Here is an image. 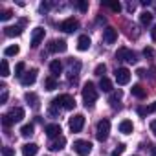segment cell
Masks as SVG:
<instances>
[{
    "label": "cell",
    "instance_id": "1",
    "mask_svg": "<svg viewBox=\"0 0 156 156\" xmlns=\"http://www.w3.org/2000/svg\"><path fill=\"white\" fill-rule=\"evenodd\" d=\"M96 99H98V88H96L94 83L88 81V83L83 87V101H85L87 107H94Z\"/></svg>",
    "mask_w": 156,
    "mask_h": 156
},
{
    "label": "cell",
    "instance_id": "2",
    "mask_svg": "<svg viewBox=\"0 0 156 156\" xmlns=\"http://www.w3.org/2000/svg\"><path fill=\"white\" fill-rule=\"evenodd\" d=\"M51 103H55L59 108H64V110H73V108H75V99H73L70 94H61V96H57Z\"/></svg>",
    "mask_w": 156,
    "mask_h": 156
},
{
    "label": "cell",
    "instance_id": "3",
    "mask_svg": "<svg viewBox=\"0 0 156 156\" xmlns=\"http://www.w3.org/2000/svg\"><path fill=\"white\" fill-rule=\"evenodd\" d=\"M108 132H110V121L108 119H101L96 127V138L99 141H105L108 138Z\"/></svg>",
    "mask_w": 156,
    "mask_h": 156
},
{
    "label": "cell",
    "instance_id": "4",
    "mask_svg": "<svg viewBox=\"0 0 156 156\" xmlns=\"http://www.w3.org/2000/svg\"><path fill=\"white\" fill-rule=\"evenodd\" d=\"M73 151L79 156H88L92 152V143L87 140H77V141H73Z\"/></svg>",
    "mask_w": 156,
    "mask_h": 156
},
{
    "label": "cell",
    "instance_id": "5",
    "mask_svg": "<svg viewBox=\"0 0 156 156\" xmlns=\"http://www.w3.org/2000/svg\"><path fill=\"white\" fill-rule=\"evenodd\" d=\"M116 59L118 61H125V62H129V64H134L138 59H136V53L132 51V50H129V48H119L118 51H116Z\"/></svg>",
    "mask_w": 156,
    "mask_h": 156
},
{
    "label": "cell",
    "instance_id": "6",
    "mask_svg": "<svg viewBox=\"0 0 156 156\" xmlns=\"http://www.w3.org/2000/svg\"><path fill=\"white\" fill-rule=\"evenodd\" d=\"M68 125H70V130H72V132H81L83 127H85V116H83V114H75V116H72Z\"/></svg>",
    "mask_w": 156,
    "mask_h": 156
},
{
    "label": "cell",
    "instance_id": "7",
    "mask_svg": "<svg viewBox=\"0 0 156 156\" xmlns=\"http://www.w3.org/2000/svg\"><path fill=\"white\" fill-rule=\"evenodd\" d=\"M114 77H116L118 85H129V81H130V72L127 68H116Z\"/></svg>",
    "mask_w": 156,
    "mask_h": 156
},
{
    "label": "cell",
    "instance_id": "8",
    "mask_svg": "<svg viewBox=\"0 0 156 156\" xmlns=\"http://www.w3.org/2000/svg\"><path fill=\"white\" fill-rule=\"evenodd\" d=\"M77 28H79V22H77L75 19H66L59 24V30L64 31V33H73Z\"/></svg>",
    "mask_w": 156,
    "mask_h": 156
},
{
    "label": "cell",
    "instance_id": "9",
    "mask_svg": "<svg viewBox=\"0 0 156 156\" xmlns=\"http://www.w3.org/2000/svg\"><path fill=\"white\" fill-rule=\"evenodd\" d=\"M35 81H37V70H35V68H31L30 72H26V73H24V77L20 79V83H22L24 87H31Z\"/></svg>",
    "mask_w": 156,
    "mask_h": 156
},
{
    "label": "cell",
    "instance_id": "10",
    "mask_svg": "<svg viewBox=\"0 0 156 156\" xmlns=\"http://www.w3.org/2000/svg\"><path fill=\"white\" fill-rule=\"evenodd\" d=\"M103 41L107 42V44H114L116 41H118V30H114V28H107L105 31H103Z\"/></svg>",
    "mask_w": 156,
    "mask_h": 156
},
{
    "label": "cell",
    "instance_id": "11",
    "mask_svg": "<svg viewBox=\"0 0 156 156\" xmlns=\"http://www.w3.org/2000/svg\"><path fill=\"white\" fill-rule=\"evenodd\" d=\"M66 42L64 41H50L48 42V51H51V53H55V51H66Z\"/></svg>",
    "mask_w": 156,
    "mask_h": 156
},
{
    "label": "cell",
    "instance_id": "12",
    "mask_svg": "<svg viewBox=\"0 0 156 156\" xmlns=\"http://www.w3.org/2000/svg\"><path fill=\"white\" fill-rule=\"evenodd\" d=\"M42 39H44V30H42V28H35L33 33H31V46L37 48V46L42 42Z\"/></svg>",
    "mask_w": 156,
    "mask_h": 156
},
{
    "label": "cell",
    "instance_id": "13",
    "mask_svg": "<svg viewBox=\"0 0 156 156\" xmlns=\"http://www.w3.org/2000/svg\"><path fill=\"white\" fill-rule=\"evenodd\" d=\"M121 98H123V92H121V90H114V92H110V96H108V103H110V107H112V108H119V101H121Z\"/></svg>",
    "mask_w": 156,
    "mask_h": 156
},
{
    "label": "cell",
    "instance_id": "14",
    "mask_svg": "<svg viewBox=\"0 0 156 156\" xmlns=\"http://www.w3.org/2000/svg\"><path fill=\"white\" fill-rule=\"evenodd\" d=\"M90 44H92V41H90L88 35H81L79 39H77V50L79 51H87L90 48Z\"/></svg>",
    "mask_w": 156,
    "mask_h": 156
},
{
    "label": "cell",
    "instance_id": "15",
    "mask_svg": "<svg viewBox=\"0 0 156 156\" xmlns=\"http://www.w3.org/2000/svg\"><path fill=\"white\" fill-rule=\"evenodd\" d=\"M46 136H50V138H59L61 136V125H57V123H51V125H46Z\"/></svg>",
    "mask_w": 156,
    "mask_h": 156
},
{
    "label": "cell",
    "instance_id": "16",
    "mask_svg": "<svg viewBox=\"0 0 156 156\" xmlns=\"http://www.w3.org/2000/svg\"><path fill=\"white\" fill-rule=\"evenodd\" d=\"M9 118H11V121H13V123L22 121V119H24V108H20V107L11 108V110H9Z\"/></svg>",
    "mask_w": 156,
    "mask_h": 156
},
{
    "label": "cell",
    "instance_id": "17",
    "mask_svg": "<svg viewBox=\"0 0 156 156\" xmlns=\"http://www.w3.org/2000/svg\"><path fill=\"white\" fill-rule=\"evenodd\" d=\"M39 152V145L37 143H24L22 145V154L24 156H35Z\"/></svg>",
    "mask_w": 156,
    "mask_h": 156
},
{
    "label": "cell",
    "instance_id": "18",
    "mask_svg": "<svg viewBox=\"0 0 156 156\" xmlns=\"http://www.w3.org/2000/svg\"><path fill=\"white\" fill-rule=\"evenodd\" d=\"M64 145H66V138L59 136L57 140H53V141L50 143V151H53V152H57V151H62V149H64Z\"/></svg>",
    "mask_w": 156,
    "mask_h": 156
},
{
    "label": "cell",
    "instance_id": "19",
    "mask_svg": "<svg viewBox=\"0 0 156 156\" xmlns=\"http://www.w3.org/2000/svg\"><path fill=\"white\" fill-rule=\"evenodd\" d=\"M4 33L8 37H19L22 33V24H19V26H6L4 28Z\"/></svg>",
    "mask_w": 156,
    "mask_h": 156
},
{
    "label": "cell",
    "instance_id": "20",
    "mask_svg": "<svg viewBox=\"0 0 156 156\" xmlns=\"http://www.w3.org/2000/svg\"><path fill=\"white\" fill-rule=\"evenodd\" d=\"M134 130V125H132V121H129V119H123L121 123H119V132L121 134H130Z\"/></svg>",
    "mask_w": 156,
    "mask_h": 156
},
{
    "label": "cell",
    "instance_id": "21",
    "mask_svg": "<svg viewBox=\"0 0 156 156\" xmlns=\"http://www.w3.org/2000/svg\"><path fill=\"white\" fill-rule=\"evenodd\" d=\"M50 72H51V77H57V75L62 72L61 61H51V62H50Z\"/></svg>",
    "mask_w": 156,
    "mask_h": 156
},
{
    "label": "cell",
    "instance_id": "22",
    "mask_svg": "<svg viewBox=\"0 0 156 156\" xmlns=\"http://www.w3.org/2000/svg\"><path fill=\"white\" fill-rule=\"evenodd\" d=\"M130 92H132V96H134V98H138V99H143V98H145V90H143V87H141V85H132Z\"/></svg>",
    "mask_w": 156,
    "mask_h": 156
},
{
    "label": "cell",
    "instance_id": "23",
    "mask_svg": "<svg viewBox=\"0 0 156 156\" xmlns=\"http://www.w3.org/2000/svg\"><path fill=\"white\" fill-rule=\"evenodd\" d=\"M99 88L103 92H112V81L108 79V77H101V81H99Z\"/></svg>",
    "mask_w": 156,
    "mask_h": 156
},
{
    "label": "cell",
    "instance_id": "24",
    "mask_svg": "<svg viewBox=\"0 0 156 156\" xmlns=\"http://www.w3.org/2000/svg\"><path fill=\"white\" fill-rule=\"evenodd\" d=\"M152 22V13L151 11H143L141 15H140V24L141 26H149Z\"/></svg>",
    "mask_w": 156,
    "mask_h": 156
},
{
    "label": "cell",
    "instance_id": "25",
    "mask_svg": "<svg viewBox=\"0 0 156 156\" xmlns=\"http://www.w3.org/2000/svg\"><path fill=\"white\" fill-rule=\"evenodd\" d=\"M26 101H28V103H30V105H31L35 110L39 108V98H37L33 92H28V94H26Z\"/></svg>",
    "mask_w": 156,
    "mask_h": 156
},
{
    "label": "cell",
    "instance_id": "26",
    "mask_svg": "<svg viewBox=\"0 0 156 156\" xmlns=\"http://www.w3.org/2000/svg\"><path fill=\"white\" fill-rule=\"evenodd\" d=\"M19 50H20V48H19L17 44H11V46H8V48L4 50V55H6V57H15V55L19 53Z\"/></svg>",
    "mask_w": 156,
    "mask_h": 156
},
{
    "label": "cell",
    "instance_id": "27",
    "mask_svg": "<svg viewBox=\"0 0 156 156\" xmlns=\"http://www.w3.org/2000/svg\"><path fill=\"white\" fill-rule=\"evenodd\" d=\"M33 123H26V125H22V129H20V134L24 136V138H28V136H31L33 134Z\"/></svg>",
    "mask_w": 156,
    "mask_h": 156
},
{
    "label": "cell",
    "instance_id": "28",
    "mask_svg": "<svg viewBox=\"0 0 156 156\" xmlns=\"http://www.w3.org/2000/svg\"><path fill=\"white\" fill-rule=\"evenodd\" d=\"M0 75H2V77L9 75V64H8L6 59H2V62H0Z\"/></svg>",
    "mask_w": 156,
    "mask_h": 156
},
{
    "label": "cell",
    "instance_id": "29",
    "mask_svg": "<svg viewBox=\"0 0 156 156\" xmlns=\"http://www.w3.org/2000/svg\"><path fill=\"white\" fill-rule=\"evenodd\" d=\"M44 87H46V90H55V88H57V81H55V77H46Z\"/></svg>",
    "mask_w": 156,
    "mask_h": 156
},
{
    "label": "cell",
    "instance_id": "30",
    "mask_svg": "<svg viewBox=\"0 0 156 156\" xmlns=\"http://www.w3.org/2000/svg\"><path fill=\"white\" fill-rule=\"evenodd\" d=\"M103 6H107V8L112 9L114 13H119V11H121V4H119V2H103Z\"/></svg>",
    "mask_w": 156,
    "mask_h": 156
},
{
    "label": "cell",
    "instance_id": "31",
    "mask_svg": "<svg viewBox=\"0 0 156 156\" xmlns=\"http://www.w3.org/2000/svg\"><path fill=\"white\" fill-rule=\"evenodd\" d=\"M24 70H26V64H24V62H19V64L15 66V75L22 79V77H24Z\"/></svg>",
    "mask_w": 156,
    "mask_h": 156
},
{
    "label": "cell",
    "instance_id": "32",
    "mask_svg": "<svg viewBox=\"0 0 156 156\" xmlns=\"http://www.w3.org/2000/svg\"><path fill=\"white\" fill-rule=\"evenodd\" d=\"M13 17V11L11 9H4L2 13H0V20H2V22H6V20H9Z\"/></svg>",
    "mask_w": 156,
    "mask_h": 156
},
{
    "label": "cell",
    "instance_id": "33",
    "mask_svg": "<svg viewBox=\"0 0 156 156\" xmlns=\"http://www.w3.org/2000/svg\"><path fill=\"white\" fill-rule=\"evenodd\" d=\"M75 6H77V9H79L81 13H85V11H88V2H87V0H79V2H77Z\"/></svg>",
    "mask_w": 156,
    "mask_h": 156
},
{
    "label": "cell",
    "instance_id": "34",
    "mask_svg": "<svg viewBox=\"0 0 156 156\" xmlns=\"http://www.w3.org/2000/svg\"><path fill=\"white\" fill-rule=\"evenodd\" d=\"M105 72H107V66H105V64H98L96 70H94V73L99 75V77H105Z\"/></svg>",
    "mask_w": 156,
    "mask_h": 156
},
{
    "label": "cell",
    "instance_id": "35",
    "mask_svg": "<svg viewBox=\"0 0 156 156\" xmlns=\"http://www.w3.org/2000/svg\"><path fill=\"white\" fill-rule=\"evenodd\" d=\"M2 125H4L6 129H9V127L13 125V121H11V118H9V114H4V116H2Z\"/></svg>",
    "mask_w": 156,
    "mask_h": 156
},
{
    "label": "cell",
    "instance_id": "36",
    "mask_svg": "<svg viewBox=\"0 0 156 156\" xmlns=\"http://www.w3.org/2000/svg\"><path fill=\"white\" fill-rule=\"evenodd\" d=\"M2 156H15V151L11 147H4L2 149Z\"/></svg>",
    "mask_w": 156,
    "mask_h": 156
},
{
    "label": "cell",
    "instance_id": "37",
    "mask_svg": "<svg viewBox=\"0 0 156 156\" xmlns=\"http://www.w3.org/2000/svg\"><path fill=\"white\" fill-rule=\"evenodd\" d=\"M8 101V90L6 87H2V96H0V103H6Z\"/></svg>",
    "mask_w": 156,
    "mask_h": 156
},
{
    "label": "cell",
    "instance_id": "38",
    "mask_svg": "<svg viewBox=\"0 0 156 156\" xmlns=\"http://www.w3.org/2000/svg\"><path fill=\"white\" fill-rule=\"evenodd\" d=\"M50 6H51L50 2H42V4L39 6V9H41V11H48V9H50Z\"/></svg>",
    "mask_w": 156,
    "mask_h": 156
},
{
    "label": "cell",
    "instance_id": "39",
    "mask_svg": "<svg viewBox=\"0 0 156 156\" xmlns=\"http://www.w3.org/2000/svg\"><path fill=\"white\" fill-rule=\"evenodd\" d=\"M152 112H156V101H154V103H151V105L147 107V114H152Z\"/></svg>",
    "mask_w": 156,
    "mask_h": 156
},
{
    "label": "cell",
    "instance_id": "40",
    "mask_svg": "<svg viewBox=\"0 0 156 156\" xmlns=\"http://www.w3.org/2000/svg\"><path fill=\"white\" fill-rule=\"evenodd\" d=\"M143 55H145V57H152V55H154L152 48H145V50H143Z\"/></svg>",
    "mask_w": 156,
    "mask_h": 156
},
{
    "label": "cell",
    "instance_id": "41",
    "mask_svg": "<svg viewBox=\"0 0 156 156\" xmlns=\"http://www.w3.org/2000/svg\"><path fill=\"white\" fill-rule=\"evenodd\" d=\"M151 39H152V42H156V26H152V30H151Z\"/></svg>",
    "mask_w": 156,
    "mask_h": 156
},
{
    "label": "cell",
    "instance_id": "42",
    "mask_svg": "<svg viewBox=\"0 0 156 156\" xmlns=\"http://www.w3.org/2000/svg\"><path fill=\"white\" fill-rule=\"evenodd\" d=\"M151 132L156 136V119H152V121H151Z\"/></svg>",
    "mask_w": 156,
    "mask_h": 156
},
{
    "label": "cell",
    "instance_id": "43",
    "mask_svg": "<svg viewBox=\"0 0 156 156\" xmlns=\"http://www.w3.org/2000/svg\"><path fill=\"white\" fill-rule=\"evenodd\" d=\"M138 114H140V116H147V108L140 107V108H138Z\"/></svg>",
    "mask_w": 156,
    "mask_h": 156
},
{
    "label": "cell",
    "instance_id": "44",
    "mask_svg": "<svg viewBox=\"0 0 156 156\" xmlns=\"http://www.w3.org/2000/svg\"><path fill=\"white\" fill-rule=\"evenodd\" d=\"M125 149H127V147H125V145H123V143H119V145H118V149H116V151H118V152H123V151H125Z\"/></svg>",
    "mask_w": 156,
    "mask_h": 156
},
{
    "label": "cell",
    "instance_id": "45",
    "mask_svg": "<svg viewBox=\"0 0 156 156\" xmlns=\"http://www.w3.org/2000/svg\"><path fill=\"white\" fill-rule=\"evenodd\" d=\"M136 73H138V75H140V77H143V75H145V70H143V68H140V70H138V72H136Z\"/></svg>",
    "mask_w": 156,
    "mask_h": 156
},
{
    "label": "cell",
    "instance_id": "46",
    "mask_svg": "<svg viewBox=\"0 0 156 156\" xmlns=\"http://www.w3.org/2000/svg\"><path fill=\"white\" fill-rule=\"evenodd\" d=\"M151 154L156 156V145H151Z\"/></svg>",
    "mask_w": 156,
    "mask_h": 156
},
{
    "label": "cell",
    "instance_id": "47",
    "mask_svg": "<svg viewBox=\"0 0 156 156\" xmlns=\"http://www.w3.org/2000/svg\"><path fill=\"white\" fill-rule=\"evenodd\" d=\"M127 8H129V11H134V8H136V6H134V4H132V2H130V4H129V6H127Z\"/></svg>",
    "mask_w": 156,
    "mask_h": 156
},
{
    "label": "cell",
    "instance_id": "48",
    "mask_svg": "<svg viewBox=\"0 0 156 156\" xmlns=\"http://www.w3.org/2000/svg\"><path fill=\"white\" fill-rule=\"evenodd\" d=\"M119 154H121V152H118V151H114V152H112L110 156H119Z\"/></svg>",
    "mask_w": 156,
    "mask_h": 156
}]
</instances>
